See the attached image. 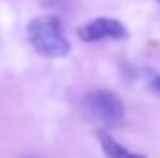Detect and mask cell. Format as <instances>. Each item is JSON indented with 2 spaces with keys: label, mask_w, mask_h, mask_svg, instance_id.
Listing matches in <instances>:
<instances>
[{
  "label": "cell",
  "mask_w": 160,
  "mask_h": 158,
  "mask_svg": "<svg viewBox=\"0 0 160 158\" xmlns=\"http://www.w3.org/2000/svg\"><path fill=\"white\" fill-rule=\"evenodd\" d=\"M24 158H36V156H24Z\"/></svg>",
  "instance_id": "cell-7"
},
{
  "label": "cell",
  "mask_w": 160,
  "mask_h": 158,
  "mask_svg": "<svg viewBox=\"0 0 160 158\" xmlns=\"http://www.w3.org/2000/svg\"><path fill=\"white\" fill-rule=\"evenodd\" d=\"M97 138H99V143H101L102 153L106 155V158H145V156H142V155H136V153L128 151L127 147H123L119 141L114 140L108 132L99 130Z\"/></svg>",
  "instance_id": "cell-4"
},
{
  "label": "cell",
  "mask_w": 160,
  "mask_h": 158,
  "mask_svg": "<svg viewBox=\"0 0 160 158\" xmlns=\"http://www.w3.org/2000/svg\"><path fill=\"white\" fill-rule=\"evenodd\" d=\"M47 4H50V6H56V7H62L63 4H67V2H71V0H45Z\"/></svg>",
  "instance_id": "cell-6"
},
{
  "label": "cell",
  "mask_w": 160,
  "mask_h": 158,
  "mask_svg": "<svg viewBox=\"0 0 160 158\" xmlns=\"http://www.w3.org/2000/svg\"><path fill=\"white\" fill-rule=\"evenodd\" d=\"M26 34H28L30 45L41 56L63 58L71 52V45L63 30V22L56 15L34 17L26 26Z\"/></svg>",
  "instance_id": "cell-1"
},
{
  "label": "cell",
  "mask_w": 160,
  "mask_h": 158,
  "mask_svg": "<svg viewBox=\"0 0 160 158\" xmlns=\"http://www.w3.org/2000/svg\"><path fill=\"white\" fill-rule=\"evenodd\" d=\"M149 87H151L155 93H160V73L149 75Z\"/></svg>",
  "instance_id": "cell-5"
},
{
  "label": "cell",
  "mask_w": 160,
  "mask_h": 158,
  "mask_svg": "<svg viewBox=\"0 0 160 158\" xmlns=\"http://www.w3.org/2000/svg\"><path fill=\"white\" fill-rule=\"evenodd\" d=\"M158 2H160V0H158Z\"/></svg>",
  "instance_id": "cell-8"
},
{
  "label": "cell",
  "mask_w": 160,
  "mask_h": 158,
  "mask_svg": "<svg viewBox=\"0 0 160 158\" xmlns=\"http://www.w3.org/2000/svg\"><path fill=\"white\" fill-rule=\"evenodd\" d=\"M86 116L104 126H118L123 123L125 106L119 97L110 89H91L84 97Z\"/></svg>",
  "instance_id": "cell-2"
},
{
  "label": "cell",
  "mask_w": 160,
  "mask_h": 158,
  "mask_svg": "<svg viewBox=\"0 0 160 158\" xmlns=\"http://www.w3.org/2000/svg\"><path fill=\"white\" fill-rule=\"evenodd\" d=\"M77 36L84 43H95V41H104V39H125L128 36L125 24L108 19V17H99L95 21H89L88 24H82L77 30Z\"/></svg>",
  "instance_id": "cell-3"
}]
</instances>
